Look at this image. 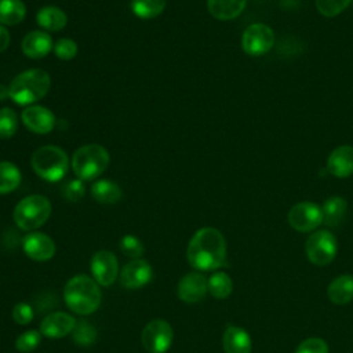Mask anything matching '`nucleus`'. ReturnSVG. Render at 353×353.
Instances as JSON below:
<instances>
[{"instance_id": "obj_17", "label": "nucleus", "mask_w": 353, "mask_h": 353, "mask_svg": "<svg viewBox=\"0 0 353 353\" xmlns=\"http://www.w3.org/2000/svg\"><path fill=\"white\" fill-rule=\"evenodd\" d=\"M327 171L338 178L353 174V146L342 145L334 149L327 160Z\"/></svg>"}, {"instance_id": "obj_20", "label": "nucleus", "mask_w": 353, "mask_h": 353, "mask_svg": "<svg viewBox=\"0 0 353 353\" xmlns=\"http://www.w3.org/2000/svg\"><path fill=\"white\" fill-rule=\"evenodd\" d=\"M247 0H207L210 14L219 21H230L241 14Z\"/></svg>"}, {"instance_id": "obj_16", "label": "nucleus", "mask_w": 353, "mask_h": 353, "mask_svg": "<svg viewBox=\"0 0 353 353\" xmlns=\"http://www.w3.org/2000/svg\"><path fill=\"white\" fill-rule=\"evenodd\" d=\"M207 291V279L201 273H188L178 283V296L186 303H196L201 301Z\"/></svg>"}, {"instance_id": "obj_37", "label": "nucleus", "mask_w": 353, "mask_h": 353, "mask_svg": "<svg viewBox=\"0 0 353 353\" xmlns=\"http://www.w3.org/2000/svg\"><path fill=\"white\" fill-rule=\"evenodd\" d=\"M33 317H34V310L32 305L26 302H19L12 309V319L17 324L26 325L33 320Z\"/></svg>"}, {"instance_id": "obj_38", "label": "nucleus", "mask_w": 353, "mask_h": 353, "mask_svg": "<svg viewBox=\"0 0 353 353\" xmlns=\"http://www.w3.org/2000/svg\"><path fill=\"white\" fill-rule=\"evenodd\" d=\"M8 46H10V33L3 25H0V52L6 51Z\"/></svg>"}, {"instance_id": "obj_7", "label": "nucleus", "mask_w": 353, "mask_h": 353, "mask_svg": "<svg viewBox=\"0 0 353 353\" xmlns=\"http://www.w3.org/2000/svg\"><path fill=\"white\" fill-rule=\"evenodd\" d=\"M336 251V239L330 230L313 232L305 244V252L307 259L317 266H325L332 262Z\"/></svg>"}, {"instance_id": "obj_36", "label": "nucleus", "mask_w": 353, "mask_h": 353, "mask_svg": "<svg viewBox=\"0 0 353 353\" xmlns=\"http://www.w3.org/2000/svg\"><path fill=\"white\" fill-rule=\"evenodd\" d=\"M295 353H328V345L321 338H307L299 343Z\"/></svg>"}, {"instance_id": "obj_9", "label": "nucleus", "mask_w": 353, "mask_h": 353, "mask_svg": "<svg viewBox=\"0 0 353 353\" xmlns=\"http://www.w3.org/2000/svg\"><path fill=\"white\" fill-rule=\"evenodd\" d=\"M274 44V33L265 23L250 25L241 36V47L245 54L259 57L272 50Z\"/></svg>"}, {"instance_id": "obj_27", "label": "nucleus", "mask_w": 353, "mask_h": 353, "mask_svg": "<svg viewBox=\"0 0 353 353\" xmlns=\"http://www.w3.org/2000/svg\"><path fill=\"white\" fill-rule=\"evenodd\" d=\"M167 0H131V11L141 19H153L165 8Z\"/></svg>"}, {"instance_id": "obj_25", "label": "nucleus", "mask_w": 353, "mask_h": 353, "mask_svg": "<svg viewBox=\"0 0 353 353\" xmlns=\"http://www.w3.org/2000/svg\"><path fill=\"white\" fill-rule=\"evenodd\" d=\"M26 6L22 0H0V23L12 26L23 21Z\"/></svg>"}, {"instance_id": "obj_22", "label": "nucleus", "mask_w": 353, "mask_h": 353, "mask_svg": "<svg viewBox=\"0 0 353 353\" xmlns=\"http://www.w3.org/2000/svg\"><path fill=\"white\" fill-rule=\"evenodd\" d=\"M327 295L331 302L336 305L347 303L353 299V276L341 274L334 279L327 288Z\"/></svg>"}, {"instance_id": "obj_29", "label": "nucleus", "mask_w": 353, "mask_h": 353, "mask_svg": "<svg viewBox=\"0 0 353 353\" xmlns=\"http://www.w3.org/2000/svg\"><path fill=\"white\" fill-rule=\"evenodd\" d=\"M72 338L79 346H90L97 339V330L88 321L80 320L76 321V325L72 331Z\"/></svg>"}, {"instance_id": "obj_3", "label": "nucleus", "mask_w": 353, "mask_h": 353, "mask_svg": "<svg viewBox=\"0 0 353 353\" xmlns=\"http://www.w3.org/2000/svg\"><path fill=\"white\" fill-rule=\"evenodd\" d=\"M51 87L50 74L39 68L17 74L8 85V97L18 105H32L47 95Z\"/></svg>"}, {"instance_id": "obj_12", "label": "nucleus", "mask_w": 353, "mask_h": 353, "mask_svg": "<svg viewBox=\"0 0 353 353\" xmlns=\"http://www.w3.org/2000/svg\"><path fill=\"white\" fill-rule=\"evenodd\" d=\"M153 277V269L145 259H132L125 263L120 272V284L125 288L135 290L146 285Z\"/></svg>"}, {"instance_id": "obj_4", "label": "nucleus", "mask_w": 353, "mask_h": 353, "mask_svg": "<svg viewBox=\"0 0 353 353\" xmlns=\"http://www.w3.org/2000/svg\"><path fill=\"white\" fill-rule=\"evenodd\" d=\"M30 164L40 178L57 182L68 172L69 157L63 149L55 145H44L33 152Z\"/></svg>"}, {"instance_id": "obj_34", "label": "nucleus", "mask_w": 353, "mask_h": 353, "mask_svg": "<svg viewBox=\"0 0 353 353\" xmlns=\"http://www.w3.org/2000/svg\"><path fill=\"white\" fill-rule=\"evenodd\" d=\"M54 52L55 55L62 59V61H70L76 57L77 54V44L74 40L72 39H68V37H63V39H59L55 46H54Z\"/></svg>"}, {"instance_id": "obj_33", "label": "nucleus", "mask_w": 353, "mask_h": 353, "mask_svg": "<svg viewBox=\"0 0 353 353\" xmlns=\"http://www.w3.org/2000/svg\"><path fill=\"white\" fill-rule=\"evenodd\" d=\"M352 0H316L319 12L324 17H335L341 14Z\"/></svg>"}, {"instance_id": "obj_19", "label": "nucleus", "mask_w": 353, "mask_h": 353, "mask_svg": "<svg viewBox=\"0 0 353 353\" xmlns=\"http://www.w3.org/2000/svg\"><path fill=\"white\" fill-rule=\"evenodd\" d=\"M225 353H251L252 342L250 334L237 325H229L222 338Z\"/></svg>"}, {"instance_id": "obj_23", "label": "nucleus", "mask_w": 353, "mask_h": 353, "mask_svg": "<svg viewBox=\"0 0 353 353\" xmlns=\"http://www.w3.org/2000/svg\"><path fill=\"white\" fill-rule=\"evenodd\" d=\"M346 210H347V203L345 199H342L339 196L328 197L321 207L323 222L331 228L341 225L345 219Z\"/></svg>"}, {"instance_id": "obj_35", "label": "nucleus", "mask_w": 353, "mask_h": 353, "mask_svg": "<svg viewBox=\"0 0 353 353\" xmlns=\"http://www.w3.org/2000/svg\"><path fill=\"white\" fill-rule=\"evenodd\" d=\"M85 188L81 179H69L62 186V194L69 201H79L81 197H84Z\"/></svg>"}, {"instance_id": "obj_14", "label": "nucleus", "mask_w": 353, "mask_h": 353, "mask_svg": "<svg viewBox=\"0 0 353 353\" xmlns=\"http://www.w3.org/2000/svg\"><path fill=\"white\" fill-rule=\"evenodd\" d=\"M21 117L25 127L36 134H47L55 125L54 113L41 105H29L23 109Z\"/></svg>"}, {"instance_id": "obj_30", "label": "nucleus", "mask_w": 353, "mask_h": 353, "mask_svg": "<svg viewBox=\"0 0 353 353\" xmlns=\"http://www.w3.org/2000/svg\"><path fill=\"white\" fill-rule=\"evenodd\" d=\"M18 130V117L11 108H0V139H10Z\"/></svg>"}, {"instance_id": "obj_26", "label": "nucleus", "mask_w": 353, "mask_h": 353, "mask_svg": "<svg viewBox=\"0 0 353 353\" xmlns=\"http://www.w3.org/2000/svg\"><path fill=\"white\" fill-rule=\"evenodd\" d=\"M22 175L19 168L11 161H0V194L15 190L21 183Z\"/></svg>"}, {"instance_id": "obj_24", "label": "nucleus", "mask_w": 353, "mask_h": 353, "mask_svg": "<svg viewBox=\"0 0 353 353\" xmlns=\"http://www.w3.org/2000/svg\"><path fill=\"white\" fill-rule=\"evenodd\" d=\"M91 194L101 204H114L121 199L123 192L116 182L110 179H99L91 186Z\"/></svg>"}, {"instance_id": "obj_15", "label": "nucleus", "mask_w": 353, "mask_h": 353, "mask_svg": "<svg viewBox=\"0 0 353 353\" xmlns=\"http://www.w3.org/2000/svg\"><path fill=\"white\" fill-rule=\"evenodd\" d=\"M76 319L65 312H52L40 323V332L47 338H63L72 334Z\"/></svg>"}, {"instance_id": "obj_21", "label": "nucleus", "mask_w": 353, "mask_h": 353, "mask_svg": "<svg viewBox=\"0 0 353 353\" xmlns=\"http://www.w3.org/2000/svg\"><path fill=\"white\" fill-rule=\"evenodd\" d=\"M36 22L46 30L57 32L66 26L68 17L63 10L55 6H44L36 14Z\"/></svg>"}, {"instance_id": "obj_28", "label": "nucleus", "mask_w": 353, "mask_h": 353, "mask_svg": "<svg viewBox=\"0 0 353 353\" xmlns=\"http://www.w3.org/2000/svg\"><path fill=\"white\" fill-rule=\"evenodd\" d=\"M207 287L210 294L216 299L228 298L233 291V281L232 279L223 272H215L208 280Z\"/></svg>"}, {"instance_id": "obj_13", "label": "nucleus", "mask_w": 353, "mask_h": 353, "mask_svg": "<svg viewBox=\"0 0 353 353\" xmlns=\"http://www.w3.org/2000/svg\"><path fill=\"white\" fill-rule=\"evenodd\" d=\"M23 252L33 261L44 262L54 256L55 254V243L54 240L41 233V232H30L22 239Z\"/></svg>"}, {"instance_id": "obj_32", "label": "nucleus", "mask_w": 353, "mask_h": 353, "mask_svg": "<svg viewBox=\"0 0 353 353\" xmlns=\"http://www.w3.org/2000/svg\"><path fill=\"white\" fill-rule=\"evenodd\" d=\"M120 250L124 255H127L132 259L141 258L143 255V251H145L142 241L134 234H125V236L121 237Z\"/></svg>"}, {"instance_id": "obj_11", "label": "nucleus", "mask_w": 353, "mask_h": 353, "mask_svg": "<svg viewBox=\"0 0 353 353\" xmlns=\"http://www.w3.org/2000/svg\"><path fill=\"white\" fill-rule=\"evenodd\" d=\"M91 273L92 279L102 287L112 285L119 276V262L113 252L101 250L91 258Z\"/></svg>"}, {"instance_id": "obj_5", "label": "nucleus", "mask_w": 353, "mask_h": 353, "mask_svg": "<svg viewBox=\"0 0 353 353\" xmlns=\"http://www.w3.org/2000/svg\"><path fill=\"white\" fill-rule=\"evenodd\" d=\"M110 156L108 150L98 143L80 146L72 157V170L81 181L98 178L108 167Z\"/></svg>"}, {"instance_id": "obj_31", "label": "nucleus", "mask_w": 353, "mask_h": 353, "mask_svg": "<svg viewBox=\"0 0 353 353\" xmlns=\"http://www.w3.org/2000/svg\"><path fill=\"white\" fill-rule=\"evenodd\" d=\"M40 341L41 332H39L37 330H28L17 338L15 347L21 353H30L40 345Z\"/></svg>"}, {"instance_id": "obj_2", "label": "nucleus", "mask_w": 353, "mask_h": 353, "mask_svg": "<svg viewBox=\"0 0 353 353\" xmlns=\"http://www.w3.org/2000/svg\"><path fill=\"white\" fill-rule=\"evenodd\" d=\"M63 299L72 312L87 316L99 307L102 292L99 284L92 277L77 274L65 284Z\"/></svg>"}, {"instance_id": "obj_10", "label": "nucleus", "mask_w": 353, "mask_h": 353, "mask_svg": "<svg viewBox=\"0 0 353 353\" xmlns=\"http://www.w3.org/2000/svg\"><path fill=\"white\" fill-rule=\"evenodd\" d=\"M288 222L298 232H312L323 222L321 208L312 201H301L290 210Z\"/></svg>"}, {"instance_id": "obj_1", "label": "nucleus", "mask_w": 353, "mask_h": 353, "mask_svg": "<svg viewBox=\"0 0 353 353\" xmlns=\"http://www.w3.org/2000/svg\"><path fill=\"white\" fill-rule=\"evenodd\" d=\"M186 256L197 270H216L226 265V241L223 234L211 226L199 229L190 239Z\"/></svg>"}, {"instance_id": "obj_6", "label": "nucleus", "mask_w": 353, "mask_h": 353, "mask_svg": "<svg viewBox=\"0 0 353 353\" xmlns=\"http://www.w3.org/2000/svg\"><path fill=\"white\" fill-rule=\"evenodd\" d=\"M51 215V203L43 194H30L23 197L14 208L12 218L15 225L25 230L32 232L43 226Z\"/></svg>"}, {"instance_id": "obj_18", "label": "nucleus", "mask_w": 353, "mask_h": 353, "mask_svg": "<svg viewBox=\"0 0 353 353\" xmlns=\"http://www.w3.org/2000/svg\"><path fill=\"white\" fill-rule=\"evenodd\" d=\"M22 51L32 59L46 57L52 50V39L47 32L32 30L22 40Z\"/></svg>"}, {"instance_id": "obj_8", "label": "nucleus", "mask_w": 353, "mask_h": 353, "mask_svg": "<svg viewBox=\"0 0 353 353\" xmlns=\"http://www.w3.org/2000/svg\"><path fill=\"white\" fill-rule=\"evenodd\" d=\"M141 339L148 353H165L172 345L174 331L165 320L156 319L145 325Z\"/></svg>"}]
</instances>
